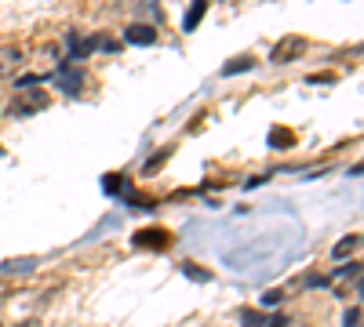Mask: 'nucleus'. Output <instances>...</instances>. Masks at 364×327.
Instances as JSON below:
<instances>
[{
  "label": "nucleus",
  "mask_w": 364,
  "mask_h": 327,
  "mask_svg": "<svg viewBox=\"0 0 364 327\" xmlns=\"http://www.w3.org/2000/svg\"><path fill=\"white\" fill-rule=\"evenodd\" d=\"M168 153H171V150H161V153H157L154 160H146V167H142V171H146V174H157V167H161V164L168 160Z\"/></svg>",
  "instance_id": "11"
},
{
  "label": "nucleus",
  "mask_w": 364,
  "mask_h": 327,
  "mask_svg": "<svg viewBox=\"0 0 364 327\" xmlns=\"http://www.w3.org/2000/svg\"><path fill=\"white\" fill-rule=\"evenodd\" d=\"M15 327H41V320H22V323H15Z\"/></svg>",
  "instance_id": "15"
},
{
  "label": "nucleus",
  "mask_w": 364,
  "mask_h": 327,
  "mask_svg": "<svg viewBox=\"0 0 364 327\" xmlns=\"http://www.w3.org/2000/svg\"><path fill=\"white\" fill-rule=\"evenodd\" d=\"M22 66H26V55H22V48H15V44L0 48V77H15Z\"/></svg>",
  "instance_id": "2"
},
{
  "label": "nucleus",
  "mask_w": 364,
  "mask_h": 327,
  "mask_svg": "<svg viewBox=\"0 0 364 327\" xmlns=\"http://www.w3.org/2000/svg\"><path fill=\"white\" fill-rule=\"evenodd\" d=\"M182 273H186L190 280H200V284L211 280V273H208V270H197V265H182Z\"/></svg>",
  "instance_id": "9"
},
{
  "label": "nucleus",
  "mask_w": 364,
  "mask_h": 327,
  "mask_svg": "<svg viewBox=\"0 0 364 327\" xmlns=\"http://www.w3.org/2000/svg\"><path fill=\"white\" fill-rule=\"evenodd\" d=\"M44 106H48V95L41 92V87H26V92H18V95L11 99L8 113H11V116H29V113H41Z\"/></svg>",
  "instance_id": "1"
},
{
  "label": "nucleus",
  "mask_w": 364,
  "mask_h": 327,
  "mask_svg": "<svg viewBox=\"0 0 364 327\" xmlns=\"http://www.w3.org/2000/svg\"><path fill=\"white\" fill-rule=\"evenodd\" d=\"M245 323H252V327H259V323H266V320H262L259 313H252V309H248V313H245Z\"/></svg>",
  "instance_id": "14"
},
{
  "label": "nucleus",
  "mask_w": 364,
  "mask_h": 327,
  "mask_svg": "<svg viewBox=\"0 0 364 327\" xmlns=\"http://www.w3.org/2000/svg\"><path fill=\"white\" fill-rule=\"evenodd\" d=\"M343 327H360V306H350L343 313Z\"/></svg>",
  "instance_id": "10"
},
{
  "label": "nucleus",
  "mask_w": 364,
  "mask_h": 327,
  "mask_svg": "<svg viewBox=\"0 0 364 327\" xmlns=\"http://www.w3.org/2000/svg\"><path fill=\"white\" fill-rule=\"evenodd\" d=\"M269 138H273V145H277V150H288V145H295V135L284 131V128H273Z\"/></svg>",
  "instance_id": "8"
},
{
  "label": "nucleus",
  "mask_w": 364,
  "mask_h": 327,
  "mask_svg": "<svg viewBox=\"0 0 364 327\" xmlns=\"http://www.w3.org/2000/svg\"><path fill=\"white\" fill-rule=\"evenodd\" d=\"M33 270H37V258H11V262H4V265H0V273H4V277L33 273Z\"/></svg>",
  "instance_id": "5"
},
{
  "label": "nucleus",
  "mask_w": 364,
  "mask_h": 327,
  "mask_svg": "<svg viewBox=\"0 0 364 327\" xmlns=\"http://www.w3.org/2000/svg\"><path fill=\"white\" fill-rule=\"evenodd\" d=\"M245 70H252V58H240V62H226L223 73H245Z\"/></svg>",
  "instance_id": "12"
},
{
  "label": "nucleus",
  "mask_w": 364,
  "mask_h": 327,
  "mask_svg": "<svg viewBox=\"0 0 364 327\" xmlns=\"http://www.w3.org/2000/svg\"><path fill=\"white\" fill-rule=\"evenodd\" d=\"M302 284H306V287H324V284H328V277H317V273H310V277L302 280Z\"/></svg>",
  "instance_id": "13"
},
{
  "label": "nucleus",
  "mask_w": 364,
  "mask_h": 327,
  "mask_svg": "<svg viewBox=\"0 0 364 327\" xmlns=\"http://www.w3.org/2000/svg\"><path fill=\"white\" fill-rule=\"evenodd\" d=\"M357 244H360V236H357V233H350V236H343V240L336 244V251H331V258H339V262H343L346 255H353V251H357Z\"/></svg>",
  "instance_id": "7"
},
{
  "label": "nucleus",
  "mask_w": 364,
  "mask_h": 327,
  "mask_svg": "<svg viewBox=\"0 0 364 327\" xmlns=\"http://www.w3.org/2000/svg\"><path fill=\"white\" fill-rule=\"evenodd\" d=\"M302 51H306V40L288 37V40H281L277 48H273V62H295V58H302Z\"/></svg>",
  "instance_id": "3"
},
{
  "label": "nucleus",
  "mask_w": 364,
  "mask_h": 327,
  "mask_svg": "<svg viewBox=\"0 0 364 327\" xmlns=\"http://www.w3.org/2000/svg\"><path fill=\"white\" fill-rule=\"evenodd\" d=\"M128 44H154L157 40V29L154 26H142V22H135V26H128Z\"/></svg>",
  "instance_id": "4"
},
{
  "label": "nucleus",
  "mask_w": 364,
  "mask_h": 327,
  "mask_svg": "<svg viewBox=\"0 0 364 327\" xmlns=\"http://www.w3.org/2000/svg\"><path fill=\"white\" fill-rule=\"evenodd\" d=\"M204 11H208V0H193V8L186 11V18H182V29H186V33H190V29H197V22H200Z\"/></svg>",
  "instance_id": "6"
}]
</instances>
